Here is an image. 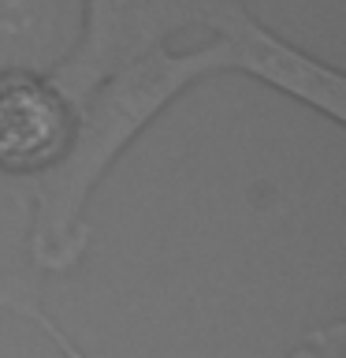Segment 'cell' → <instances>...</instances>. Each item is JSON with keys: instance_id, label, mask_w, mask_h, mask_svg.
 <instances>
[{"instance_id": "cell-1", "label": "cell", "mask_w": 346, "mask_h": 358, "mask_svg": "<svg viewBox=\"0 0 346 358\" xmlns=\"http://www.w3.org/2000/svg\"><path fill=\"white\" fill-rule=\"evenodd\" d=\"M216 75H242V49L227 30L194 49H153L108 75L78 105L63 161L19 190L30 206L27 265L33 276H71L82 268L93 243L89 201L108 172L175 101Z\"/></svg>"}, {"instance_id": "cell-2", "label": "cell", "mask_w": 346, "mask_h": 358, "mask_svg": "<svg viewBox=\"0 0 346 358\" xmlns=\"http://www.w3.org/2000/svg\"><path fill=\"white\" fill-rule=\"evenodd\" d=\"M250 0H82L78 41L49 78L78 108L119 67L172 45L186 30L201 27L212 38Z\"/></svg>"}, {"instance_id": "cell-3", "label": "cell", "mask_w": 346, "mask_h": 358, "mask_svg": "<svg viewBox=\"0 0 346 358\" xmlns=\"http://www.w3.org/2000/svg\"><path fill=\"white\" fill-rule=\"evenodd\" d=\"M78 108L41 71H0V194L63 161Z\"/></svg>"}, {"instance_id": "cell-4", "label": "cell", "mask_w": 346, "mask_h": 358, "mask_svg": "<svg viewBox=\"0 0 346 358\" xmlns=\"http://www.w3.org/2000/svg\"><path fill=\"white\" fill-rule=\"evenodd\" d=\"M82 27V0H0V71L52 75Z\"/></svg>"}, {"instance_id": "cell-5", "label": "cell", "mask_w": 346, "mask_h": 358, "mask_svg": "<svg viewBox=\"0 0 346 358\" xmlns=\"http://www.w3.org/2000/svg\"><path fill=\"white\" fill-rule=\"evenodd\" d=\"M0 313H8L15 321H27L41 340H49V347L60 358H86V351L75 343V336L49 310L45 280H38L30 268H4L0 265Z\"/></svg>"}, {"instance_id": "cell-6", "label": "cell", "mask_w": 346, "mask_h": 358, "mask_svg": "<svg viewBox=\"0 0 346 358\" xmlns=\"http://www.w3.org/2000/svg\"><path fill=\"white\" fill-rule=\"evenodd\" d=\"M287 358H346V324L343 317H331L324 324H313L294 340Z\"/></svg>"}]
</instances>
